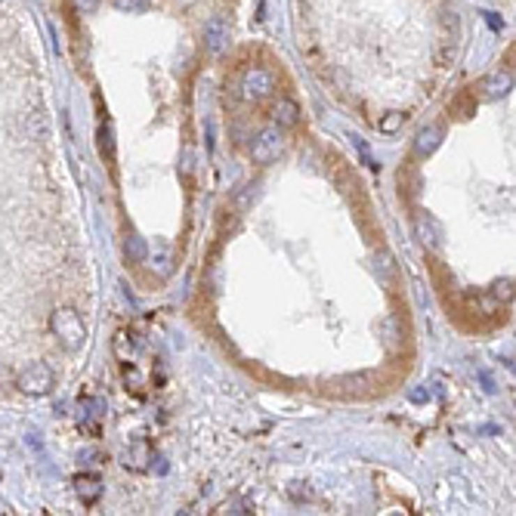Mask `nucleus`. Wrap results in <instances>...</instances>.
I'll list each match as a JSON object with an SVG mask.
<instances>
[{
  "label": "nucleus",
  "mask_w": 516,
  "mask_h": 516,
  "mask_svg": "<svg viewBox=\"0 0 516 516\" xmlns=\"http://www.w3.org/2000/svg\"><path fill=\"white\" fill-rule=\"evenodd\" d=\"M50 331L56 334V340H59V347L66 353H77L84 347V340H87V328H84L81 315L71 310V306H62V310H56L50 315Z\"/></svg>",
  "instance_id": "1"
},
{
  "label": "nucleus",
  "mask_w": 516,
  "mask_h": 516,
  "mask_svg": "<svg viewBox=\"0 0 516 516\" xmlns=\"http://www.w3.org/2000/svg\"><path fill=\"white\" fill-rule=\"evenodd\" d=\"M16 386L28 396H47L50 390L56 386V374L53 368L44 362H28L22 371L16 374Z\"/></svg>",
  "instance_id": "2"
},
{
  "label": "nucleus",
  "mask_w": 516,
  "mask_h": 516,
  "mask_svg": "<svg viewBox=\"0 0 516 516\" xmlns=\"http://www.w3.org/2000/svg\"><path fill=\"white\" fill-rule=\"evenodd\" d=\"M284 152V136H282V127H266L254 136L250 142V158L254 164H272L278 161V155Z\"/></svg>",
  "instance_id": "3"
},
{
  "label": "nucleus",
  "mask_w": 516,
  "mask_h": 516,
  "mask_svg": "<svg viewBox=\"0 0 516 516\" xmlns=\"http://www.w3.org/2000/svg\"><path fill=\"white\" fill-rule=\"evenodd\" d=\"M272 90H275V75H272L269 68L254 66L245 71V77H241V96L245 99H263V96H269Z\"/></svg>",
  "instance_id": "4"
},
{
  "label": "nucleus",
  "mask_w": 516,
  "mask_h": 516,
  "mask_svg": "<svg viewBox=\"0 0 516 516\" xmlns=\"http://www.w3.org/2000/svg\"><path fill=\"white\" fill-rule=\"evenodd\" d=\"M226 44H229V22L213 16L211 22L204 25V47L211 50V53H223Z\"/></svg>",
  "instance_id": "5"
},
{
  "label": "nucleus",
  "mask_w": 516,
  "mask_h": 516,
  "mask_svg": "<svg viewBox=\"0 0 516 516\" xmlns=\"http://www.w3.org/2000/svg\"><path fill=\"white\" fill-rule=\"evenodd\" d=\"M75 492L84 504H96L99 494H103V479H99L96 473H81V476L75 479Z\"/></svg>",
  "instance_id": "6"
},
{
  "label": "nucleus",
  "mask_w": 516,
  "mask_h": 516,
  "mask_svg": "<svg viewBox=\"0 0 516 516\" xmlns=\"http://www.w3.org/2000/svg\"><path fill=\"white\" fill-rule=\"evenodd\" d=\"M414 235H418L420 245H427V248L439 245V226H436V220L427 217V213H418V217H414Z\"/></svg>",
  "instance_id": "7"
},
{
  "label": "nucleus",
  "mask_w": 516,
  "mask_h": 516,
  "mask_svg": "<svg viewBox=\"0 0 516 516\" xmlns=\"http://www.w3.org/2000/svg\"><path fill=\"white\" fill-rule=\"evenodd\" d=\"M272 121H275V127H297L300 105L294 99H278L275 109H272Z\"/></svg>",
  "instance_id": "8"
},
{
  "label": "nucleus",
  "mask_w": 516,
  "mask_h": 516,
  "mask_svg": "<svg viewBox=\"0 0 516 516\" xmlns=\"http://www.w3.org/2000/svg\"><path fill=\"white\" fill-rule=\"evenodd\" d=\"M439 146H442V130H439V127H424V130L418 133V139H414V152H418V155H433Z\"/></svg>",
  "instance_id": "9"
},
{
  "label": "nucleus",
  "mask_w": 516,
  "mask_h": 516,
  "mask_svg": "<svg viewBox=\"0 0 516 516\" xmlns=\"http://www.w3.org/2000/svg\"><path fill=\"white\" fill-rule=\"evenodd\" d=\"M513 87V77L507 75V71H494V75L485 77V84H483V90H485V96L489 99H498V96H504V93H510Z\"/></svg>",
  "instance_id": "10"
},
{
  "label": "nucleus",
  "mask_w": 516,
  "mask_h": 516,
  "mask_svg": "<svg viewBox=\"0 0 516 516\" xmlns=\"http://www.w3.org/2000/svg\"><path fill=\"white\" fill-rule=\"evenodd\" d=\"M124 257L130 263H146V257H149V248H146V241L139 238V235H127L124 238Z\"/></svg>",
  "instance_id": "11"
},
{
  "label": "nucleus",
  "mask_w": 516,
  "mask_h": 516,
  "mask_svg": "<svg viewBox=\"0 0 516 516\" xmlns=\"http://www.w3.org/2000/svg\"><path fill=\"white\" fill-rule=\"evenodd\" d=\"M96 146H99V155L105 161H114V133H112V124H99L96 127Z\"/></svg>",
  "instance_id": "12"
},
{
  "label": "nucleus",
  "mask_w": 516,
  "mask_h": 516,
  "mask_svg": "<svg viewBox=\"0 0 516 516\" xmlns=\"http://www.w3.org/2000/svg\"><path fill=\"white\" fill-rule=\"evenodd\" d=\"M152 269H155L161 278H167L170 272H174V254H170L167 248H158V257L152 254Z\"/></svg>",
  "instance_id": "13"
},
{
  "label": "nucleus",
  "mask_w": 516,
  "mask_h": 516,
  "mask_svg": "<svg viewBox=\"0 0 516 516\" xmlns=\"http://www.w3.org/2000/svg\"><path fill=\"white\" fill-rule=\"evenodd\" d=\"M399 127H402V114H399V112H390L386 118H381V130L384 133H396Z\"/></svg>",
  "instance_id": "14"
},
{
  "label": "nucleus",
  "mask_w": 516,
  "mask_h": 516,
  "mask_svg": "<svg viewBox=\"0 0 516 516\" xmlns=\"http://www.w3.org/2000/svg\"><path fill=\"white\" fill-rule=\"evenodd\" d=\"M381 331L386 334V347H390V349H396V343H399V337H396V321H384V325H381Z\"/></svg>",
  "instance_id": "15"
},
{
  "label": "nucleus",
  "mask_w": 516,
  "mask_h": 516,
  "mask_svg": "<svg viewBox=\"0 0 516 516\" xmlns=\"http://www.w3.org/2000/svg\"><path fill=\"white\" fill-rule=\"evenodd\" d=\"M114 6H118V10H124V13H142V10H146V3H142V0H114Z\"/></svg>",
  "instance_id": "16"
},
{
  "label": "nucleus",
  "mask_w": 516,
  "mask_h": 516,
  "mask_svg": "<svg viewBox=\"0 0 516 516\" xmlns=\"http://www.w3.org/2000/svg\"><path fill=\"white\" fill-rule=\"evenodd\" d=\"M254 507L248 504V501H229V504L223 507V513H250Z\"/></svg>",
  "instance_id": "17"
},
{
  "label": "nucleus",
  "mask_w": 516,
  "mask_h": 516,
  "mask_svg": "<svg viewBox=\"0 0 516 516\" xmlns=\"http://www.w3.org/2000/svg\"><path fill=\"white\" fill-rule=\"evenodd\" d=\"M75 6L81 13H96V6H99V0H75Z\"/></svg>",
  "instance_id": "18"
},
{
  "label": "nucleus",
  "mask_w": 516,
  "mask_h": 516,
  "mask_svg": "<svg viewBox=\"0 0 516 516\" xmlns=\"http://www.w3.org/2000/svg\"><path fill=\"white\" fill-rule=\"evenodd\" d=\"M347 384L356 386V390H362V384H368V374H353V377H347Z\"/></svg>",
  "instance_id": "19"
},
{
  "label": "nucleus",
  "mask_w": 516,
  "mask_h": 516,
  "mask_svg": "<svg viewBox=\"0 0 516 516\" xmlns=\"http://www.w3.org/2000/svg\"><path fill=\"white\" fill-rule=\"evenodd\" d=\"M485 16H489V25H492V28H501V25H504V22H498V19H494L492 13H485Z\"/></svg>",
  "instance_id": "20"
}]
</instances>
